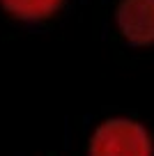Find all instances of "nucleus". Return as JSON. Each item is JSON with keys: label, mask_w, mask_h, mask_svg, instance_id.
Returning <instances> with one entry per match:
<instances>
[{"label": "nucleus", "mask_w": 154, "mask_h": 156, "mask_svg": "<svg viewBox=\"0 0 154 156\" xmlns=\"http://www.w3.org/2000/svg\"><path fill=\"white\" fill-rule=\"evenodd\" d=\"M90 156H152V140L143 124L115 117L92 133Z\"/></svg>", "instance_id": "f257e3e1"}, {"label": "nucleus", "mask_w": 154, "mask_h": 156, "mask_svg": "<svg viewBox=\"0 0 154 156\" xmlns=\"http://www.w3.org/2000/svg\"><path fill=\"white\" fill-rule=\"evenodd\" d=\"M115 21L129 44H154V0H120Z\"/></svg>", "instance_id": "f03ea898"}, {"label": "nucleus", "mask_w": 154, "mask_h": 156, "mask_svg": "<svg viewBox=\"0 0 154 156\" xmlns=\"http://www.w3.org/2000/svg\"><path fill=\"white\" fill-rule=\"evenodd\" d=\"M0 5L16 19L42 21L53 14L62 5V0H0Z\"/></svg>", "instance_id": "7ed1b4c3"}]
</instances>
